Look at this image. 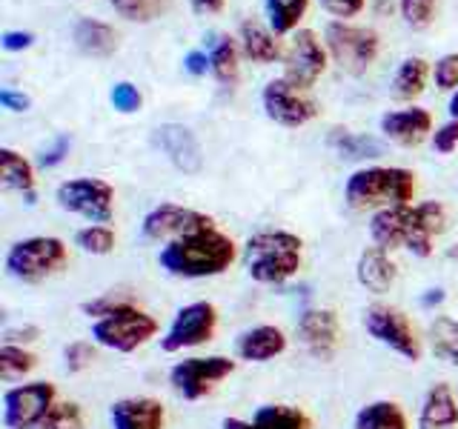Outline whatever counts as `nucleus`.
Instances as JSON below:
<instances>
[{
  "instance_id": "nucleus-33",
  "label": "nucleus",
  "mask_w": 458,
  "mask_h": 429,
  "mask_svg": "<svg viewBox=\"0 0 458 429\" xmlns=\"http://www.w3.org/2000/svg\"><path fill=\"white\" fill-rule=\"evenodd\" d=\"M35 366H38L35 352L14 347V343H4V347H0V378L4 381H21Z\"/></svg>"
},
{
  "instance_id": "nucleus-37",
  "label": "nucleus",
  "mask_w": 458,
  "mask_h": 429,
  "mask_svg": "<svg viewBox=\"0 0 458 429\" xmlns=\"http://www.w3.org/2000/svg\"><path fill=\"white\" fill-rule=\"evenodd\" d=\"M436 6L438 0H398L401 18L410 29H427L436 21Z\"/></svg>"
},
{
  "instance_id": "nucleus-26",
  "label": "nucleus",
  "mask_w": 458,
  "mask_h": 429,
  "mask_svg": "<svg viewBox=\"0 0 458 429\" xmlns=\"http://www.w3.org/2000/svg\"><path fill=\"white\" fill-rule=\"evenodd\" d=\"M352 429H410V424L395 400H372L358 409Z\"/></svg>"
},
{
  "instance_id": "nucleus-11",
  "label": "nucleus",
  "mask_w": 458,
  "mask_h": 429,
  "mask_svg": "<svg viewBox=\"0 0 458 429\" xmlns=\"http://www.w3.org/2000/svg\"><path fill=\"white\" fill-rule=\"evenodd\" d=\"M215 329H218V309L209 300H195V304H186L175 312L169 329L161 338V349L164 352H183L192 347H204L215 338Z\"/></svg>"
},
{
  "instance_id": "nucleus-5",
  "label": "nucleus",
  "mask_w": 458,
  "mask_h": 429,
  "mask_svg": "<svg viewBox=\"0 0 458 429\" xmlns=\"http://www.w3.org/2000/svg\"><path fill=\"white\" fill-rule=\"evenodd\" d=\"M69 257V249L61 238L52 235H35L12 243L6 252V272L9 278L21 283H40L61 272Z\"/></svg>"
},
{
  "instance_id": "nucleus-44",
  "label": "nucleus",
  "mask_w": 458,
  "mask_h": 429,
  "mask_svg": "<svg viewBox=\"0 0 458 429\" xmlns=\"http://www.w3.org/2000/svg\"><path fill=\"white\" fill-rule=\"evenodd\" d=\"M327 12H333L335 18H355V14L364 12L367 0H321Z\"/></svg>"
},
{
  "instance_id": "nucleus-24",
  "label": "nucleus",
  "mask_w": 458,
  "mask_h": 429,
  "mask_svg": "<svg viewBox=\"0 0 458 429\" xmlns=\"http://www.w3.org/2000/svg\"><path fill=\"white\" fill-rule=\"evenodd\" d=\"M0 183H4V189L23 192L26 204H35V169L21 152L9 147L0 149Z\"/></svg>"
},
{
  "instance_id": "nucleus-31",
  "label": "nucleus",
  "mask_w": 458,
  "mask_h": 429,
  "mask_svg": "<svg viewBox=\"0 0 458 429\" xmlns=\"http://www.w3.org/2000/svg\"><path fill=\"white\" fill-rule=\"evenodd\" d=\"M427 338H429V349H433V355L458 366V318H444L441 315V318L429 324Z\"/></svg>"
},
{
  "instance_id": "nucleus-16",
  "label": "nucleus",
  "mask_w": 458,
  "mask_h": 429,
  "mask_svg": "<svg viewBox=\"0 0 458 429\" xmlns=\"http://www.w3.org/2000/svg\"><path fill=\"white\" fill-rule=\"evenodd\" d=\"M295 335L301 347L318 361H333L341 349V321L333 309H304L295 324Z\"/></svg>"
},
{
  "instance_id": "nucleus-13",
  "label": "nucleus",
  "mask_w": 458,
  "mask_h": 429,
  "mask_svg": "<svg viewBox=\"0 0 458 429\" xmlns=\"http://www.w3.org/2000/svg\"><path fill=\"white\" fill-rule=\"evenodd\" d=\"M261 106L264 114L278 126L286 129H298V126H307L310 121L318 118V104L304 92L293 86L286 78H276L264 86L261 92Z\"/></svg>"
},
{
  "instance_id": "nucleus-48",
  "label": "nucleus",
  "mask_w": 458,
  "mask_h": 429,
  "mask_svg": "<svg viewBox=\"0 0 458 429\" xmlns=\"http://www.w3.org/2000/svg\"><path fill=\"white\" fill-rule=\"evenodd\" d=\"M183 69L190 72V75L200 78V75H207V69H209V55L207 52H190L183 57Z\"/></svg>"
},
{
  "instance_id": "nucleus-36",
  "label": "nucleus",
  "mask_w": 458,
  "mask_h": 429,
  "mask_svg": "<svg viewBox=\"0 0 458 429\" xmlns=\"http://www.w3.org/2000/svg\"><path fill=\"white\" fill-rule=\"evenodd\" d=\"M40 429H86L83 412L75 400H57L49 418L40 424Z\"/></svg>"
},
{
  "instance_id": "nucleus-52",
  "label": "nucleus",
  "mask_w": 458,
  "mask_h": 429,
  "mask_svg": "<svg viewBox=\"0 0 458 429\" xmlns=\"http://www.w3.org/2000/svg\"><path fill=\"white\" fill-rule=\"evenodd\" d=\"M450 118L453 121H458V89L453 92V97H450Z\"/></svg>"
},
{
  "instance_id": "nucleus-14",
  "label": "nucleus",
  "mask_w": 458,
  "mask_h": 429,
  "mask_svg": "<svg viewBox=\"0 0 458 429\" xmlns=\"http://www.w3.org/2000/svg\"><path fill=\"white\" fill-rule=\"evenodd\" d=\"M327 46L312 29H298V32H293L290 46L284 52V78L304 92L312 89L315 80L327 69Z\"/></svg>"
},
{
  "instance_id": "nucleus-42",
  "label": "nucleus",
  "mask_w": 458,
  "mask_h": 429,
  "mask_svg": "<svg viewBox=\"0 0 458 429\" xmlns=\"http://www.w3.org/2000/svg\"><path fill=\"white\" fill-rule=\"evenodd\" d=\"M123 304H132L129 298H123V295H104V298H98V300H89V304H83L81 309L89 315V318H104V315H109V312H114L118 307H123Z\"/></svg>"
},
{
  "instance_id": "nucleus-23",
  "label": "nucleus",
  "mask_w": 458,
  "mask_h": 429,
  "mask_svg": "<svg viewBox=\"0 0 458 429\" xmlns=\"http://www.w3.org/2000/svg\"><path fill=\"white\" fill-rule=\"evenodd\" d=\"M72 40L89 57H109L118 52V32L98 18H81L72 29Z\"/></svg>"
},
{
  "instance_id": "nucleus-40",
  "label": "nucleus",
  "mask_w": 458,
  "mask_h": 429,
  "mask_svg": "<svg viewBox=\"0 0 458 429\" xmlns=\"http://www.w3.org/2000/svg\"><path fill=\"white\" fill-rule=\"evenodd\" d=\"M433 78L438 89H458V52L438 57L433 66Z\"/></svg>"
},
{
  "instance_id": "nucleus-46",
  "label": "nucleus",
  "mask_w": 458,
  "mask_h": 429,
  "mask_svg": "<svg viewBox=\"0 0 458 429\" xmlns=\"http://www.w3.org/2000/svg\"><path fill=\"white\" fill-rule=\"evenodd\" d=\"M0 106L9 112H29L32 109V97L23 92H14V89H0Z\"/></svg>"
},
{
  "instance_id": "nucleus-12",
  "label": "nucleus",
  "mask_w": 458,
  "mask_h": 429,
  "mask_svg": "<svg viewBox=\"0 0 458 429\" xmlns=\"http://www.w3.org/2000/svg\"><path fill=\"white\" fill-rule=\"evenodd\" d=\"M235 372V361L226 355H207V358H183L169 369V383L181 398L198 400L212 392L224 378Z\"/></svg>"
},
{
  "instance_id": "nucleus-47",
  "label": "nucleus",
  "mask_w": 458,
  "mask_h": 429,
  "mask_svg": "<svg viewBox=\"0 0 458 429\" xmlns=\"http://www.w3.org/2000/svg\"><path fill=\"white\" fill-rule=\"evenodd\" d=\"M38 338H40L38 326H18V329H6L4 332V343H14V347H21V343H32Z\"/></svg>"
},
{
  "instance_id": "nucleus-25",
  "label": "nucleus",
  "mask_w": 458,
  "mask_h": 429,
  "mask_svg": "<svg viewBox=\"0 0 458 429\" xmlns=\"http://www.w3.org/2000/svg\"><path fill=\"white\" fill-rule=\"evenodd\" d=\"M241 52L250 57L255 63H272L278 61L284 55L278 40H276V32L267 26H261L258 21H243L241 23Z\"/></svg>"
},
{
  "instance_id": "nucleus-18",
  "label": "nucleus",
  "mask_w": 458,
  "mask_h": 429,
  "mask_svg": "<svg viewBox=\"0 0 458 429\" xmlns=\"http://www.w3.org/2000/svg\"><path fill=\"white\" fill-rule=\"evenodd\" d=\"M381 132L386 140L398 143V147H419L433 132V114L421 106L386 112L381 114Z\"/></svg>"
},
{
  "instance_id": "nucleus-7",
  "label": "nucleus",
  "mask_w": 458,
  "mask_h": 429,
  "mask_svg": "<svg viewBox=\"0 0 458 429\" xmlns=\"http://www.w3.org/2000/svg\"><path fill=\"white\" fill-rule=\"evenodd\" d=\"M157 335V321L135 304H123L92 324L95 343L114 352H135Z\"/></svg>"
},
{
  "instance_id": "nucleus-43",
  "label": "nucleus",
  "mask_w": 458,
  "mask_h": 429,
  "mask_svg": "<svg viewBox=\"0 0 458 429\" xmlns=\"http://www.w3.org/2000/svg\"><path fill=\"white\" fill-rule=\"evenodd\" d=\"M35 43V35L32 32H23V29H9V32L0 35V46L6 52H23Z\"/></svg>"
},
{
  "instance_id": "nucleus-4",
  "label": "nucleus",
  "mask_w": 458,
  "mask_h": 429,
  "mask_svg": "<svg viewBox=\"0 0 458 429\" xmlns=\"http://www.w3.org/2000/svg\"><path fill=\"white\" fill-rule=\"evenodd\" d=\"M415 195V175L401 166H367L344 183V198L352 209H390L410 206Z\"/></svg>"
},
{
  "instance_id": "nucleus-35",
  "label": "nucleus",
  "mask_w": 458,
  "mask_h": 429,
  "mask_svg": "<svg viewBox=\"0 0 458 429\" xmlns=\"http://www.w3.org/2000/svg\"><path fill=\"white\" fill-rule=\"evenodd\" d=\"M75 247L86 255H109L114 249V229L106 223H89L75 232Z\"/></svg>"
},
{
  "instance_id": "nucleus-15",
  "label": "nucleus",
  "mask_w": 458,
  "mask_h": 429,
  "mask_svg": "<svg viewBox=\"0 0 458 429\" xmlns=\"http://www.w3.org/2000/svg\"><path fill=\"white\" fill-rule=\"evenodd\" d=\"M143 238L149 240H181L186 235L204 232V229H215V221L207 212H198L190 206L178 204H157L155 209L147 212V218L140 223Z\"/></svg>"
},
{
  "instance_id": "nucleus-19",
  "label": "nucleus",
  "mask_w": 458,
  "mask_h": 429,
  "mask_svg": "<svg viewBox=\"0 0 458 429\" xmlns=\"http://www.w3.org/2000/svg\"><path fill=\"white\" fill-rule=\"evenodd\" d=\"M166 409L155 398H121L109 407L112 429H164Z\"/></svg>"
},
{
  "instance_id": "nucleus-41",
  "label": "nucleus",
  "mask_w": 458,
  "mask_h": 429,
  "mask_svg": "<svg viewBox=\"0 0 458 429\" xmlns=\"http://www.w3.org/2000/svg\"><path fill=\"white\" fill-rule=\"evenodd\" d=\"M433 149L438 155H450L458 149V121H447V123H441L436 132H433Z\"/></svg>"
},
{
  "instance_id": "nucleus-8",
  "label": "nucleus",
  "mask_w": 458,
  "mask_h": 429,
  "mask_svg": "<svg viewBox=\"0 0 458 429\" xmlns=\"http://www.w3.org/2000/svg\"><path fill=\"white\" fill-rule=\"evenodd\" d=\"M364 329L384 347H390L395 355L419 364L424 355V343L415 332V326L401 309L390 304H369L364 309Z\"/></svg>"
},
{
  "instance_id": "nucleus-27",
  "label": "nucleus",
  "mask_w": 458,
  "mask_h": 429,
  "mask_svg": "<svg viewBox=\"0 0 458 429\" xmlns=\"http://www.w3.org/2000/svg\"><path fill=\"white\" fill-rule=\"evenodd\" d=\"M429 66L424 57H404L393 75V97L395 100H415L427 89Z\"/></svg>"
},
{
  "instance_id": "nucleus-51",
  "label": "nucleus",
  "mask_w": 458,
  "mask_h": 429,
  "mask_svg": "<svg viewBox=\"0 0 458 429\" xmlns=\"http://www.w3.org/2000/svg\"><path fill=\"white\" fill-rule=\"evenodd\" d=\"M444 300V292L441 290H429V295L424 298V307H433V304H441Z\"/></svg>"
},
{
  "instance_id": "nucleus-22",
  "label": "nucleus",
  "mask_w": 458,
  "mask_h": 429,
  "mask_svg": "<svg viewBox=\"0 0 458 429\" xmlns=\"http://www.w3.org/2000/svg\"><path fill=\"white\" fill-rule=\"evenodd\" d=\"M458 424V398L450 383L429 386L419 412V429H453Z\"/></svg>"
},
{
  "instance_id": "nucleus-9",
  "label": "nucleus",
  "mask_w": 458,
  "mask_h": 429,
  "mask_svg": "<svg viewBox=\"0 0 458 429\" xmlns=\"http://www.w3.org/2000/svg\"><path fill=\"white\" fill-rule=\"evenodd\" d=\"M64 212L81 214L89 223H109L114 214V189L100 178H72L55 189Z\"/></svg>"
},
{
  "instance_id": "nucleus-45",
  "label": "nucleus",
  "mask_w": 458,
  "mask_h": 429,
  "mask_svg": "<svg viewBox=\"0 0 458 429\" xmlns=\"http://www.w3.org/2000/svg\"><path fill=\"white\" fill-rule=\"evenodd\" d=\"M69 147H72V138H69V135H61V138H57L47 152L40 155V166H47V169L57 166V164H61L64 157L69 155Z\"/></svg>"
},
{
  "instance_id": "nucleus-39",
  "label": "nucleus",
  "mask_w": 458,
  "mask_h": 429,
  "mask_svg": "<svg viewBox=\"0 0 458 429\" xmlns=\"http://www.w3.org/2000/svg\"><path fill=\"white\" fill-rule=\"evenodd\" d=\"M109 100H112V106L118 109L121 114H132L140 109L143 104V97L138 92V86L135 83H129V80H121V83H114L112 86V92H109Z\"/></svg>"
},
{
  "instance_id": "nucleus-28",
  "label": "nucleus",
  "mask_w": 458,
  "mask_h": 429,
  "mask_svg": "<svg viewBox=\"0 0 458 429\" xmlns=\"http://www.w3.org/2000/svg\"><path fill=\"white\" fill-rule=\"evenodd\" d=\"M238 61H241L238 40L224 35V38H218V43H215L212 52H209V72H212L218 83L235 86L238 83V75H241V63Z\"/></svg>"
},
{
  "instance_id": "nucleus-30",
  "label": "nucleus",
  "mask_w": 458,
  "mask_h": 429,
  "mask_svg": "<svg viewBox=\"0 0 458 429\" xmlns=\"http://www.w3.org/2000/svg\"><path fill=\"white\" fill-rule=\"evenodd\" d=\"M329 147H333L341 157H350V161H364V157H381L384 147L376 138L367 135H355L350 129H333L329 135Z\"/></svg>"
},
{
  "instance_id": "nucleus-20",
  "label": "nucleus",
  "mask_w": 458,
  "mask_h": 429,
  "mask_svg": "<svg viewBox=\"0 0 458 429\" xmlns=\"http://www.w3.org/2000/svg\"><path fill=\"white\" fill-rule=\"evenodd\" d=\"M286 335L284 329L272 326V324H261V326H252V329H243L235 341V352L241 361H250V364H267L272 358H278L286 352Z\"/></svg>"
},
{
  "instance_id": "nucleus-3",
  "label": "nucleus",
  "mask_w": 458,
  "mask_h": 429,
  "mask_svg": "<svg viewBox=\"0 0 458 429\" xmlns=\"http://www.w3.org/2000/svg\"><path fill=\"white\" fill-rule=\"evenodd\" d=\"M301 255H304V240L284 229L255 232L243 243V266H247L250 278L269 286L295 278L301 269Z\"/></svg>"
},
{
  "instance_id": "nucleus-21",
  "label": "nucleus",
  "mask_w": 458,
  "mask_h": 429,
  "mask_svg": "<svg viewBox=\"0 0 458 429\" xmlns=\"http://www.w3.org/2000/svg\"><path fill=\"white\" fill-rule=\"evenodd\" d=\"M355 278H358V283H361L367 292L384 295V292H390L393 286H395L398 266H395L393 257L386 255V249H381V247H367L361 255H358Z\"/></svg>"
},
{
  "instance_id": "nucleus-38",
  "label": "nucleus",
  "mask_w": 458,
  "mask_h": 429,
  "mask_svg": "<svg viewBox=\"0 0 458 429\" xmlns=\"http://www.w3.org/2000/svg\"><path fill=\"white\" fill-rule=\"evenodd\" d=\"M95 358H98V352H95V347L92 343H86V341H72L69 347L64 349V364H66V372H83V369H89L92 364H95Z\"/></svg>"
},
{
  "instance_id": "nucleus-10",
  "label": "nucleus",
  "mask_w": 458,
  "mask_h": 429,
  "mask_svg": "<svg viewBox=\"0 0 458 429\" xmlns=\"http://www.w3.org/2000/svg\"><path fill=\"white\" fill-rule=\"evenodd\" d=\"M57 404V390L49 381H32L12 386L4 395V426L6 429H40Z\"/></svg>"
},
{
  "instance_id": "nucleus-29",
  "label": "nucleus",
  "mask_w": 458,
  "mask_h": 429,
  "mask_svg": "<svg viewBox=\"0 0 458 429\" xmlns=\"http://www.w3.org/2000/svg\"><path fill=\"white\" fill-rule=\"evenodd\" d=\"M252 424L258 429H312V418L304 409L286 404L258 407V412L252 415Z\"/></svg>"
},
{
  "instance_id": "nucleus-50",
  "label": "nucleus",
  "mask_w": 458,
  "mask_h": 429,
  "mask_svg": "<svg viewBox=\"0 0 458 429\" xmlns=\"http://www.w3.org/2000/svg\"><path fill=\"white\" fill-rule=\"evenodd\" d=\"M221 429H258V426L250 421H241V418H224Z\"/></svg>"
},
{
  "instance_id": "nucleus-17",
  "label": "nucleus",
  "mask_w": 458,
  "mask_h": 429,
  "mask_svg": "<svg viewBox=\"0 0 458 429\" xmlns=\"http://www.w3.org/2000/svg\"><path fill=\"white\" fill-rule=\"evenodd\" d=\"M152 143L161 149L169 164L183 175H198L204 169V149L195 138V132L183 123H161L152 132Z\"/></svg>"
},
{
  "instance_id": "nucleus-32",
  "label": "nucleus",
  "mask_w": 458,
  "mask_h": 429,
  "mask_svg": "<svg viewBox=\"0 0 458 429\" xmlns=\"http://www.w3.org/2000/svg\"><path fill=\"white\" fill-rule=\"evenodd\" d=\"M267 21L276 35H290L307 14L310 0H267Z\"/></svg>"
},
{
  "instance_id": "nucleus-34",
  "label": "nucleus",
  "mask_w": 458,
  "mask_h": 429,
  "mask_svg": "<svg viewBox=\"0 0 458 429\" xmlns=\"http://www.w3.org/2000/svg\"><path fill=\"white\" fill-rule=\"evenodd\" d=\"M109 4L123 21L132 23H149L169 9V0H109Z\"/></svg>"
},
{
  "instance_id": "nucleus-2",
  "label": "nucleus",
  "mask_w": 458,
  "mask_h": 429,
  "mask_svg": "<svg viewBox=\"0 0 458 429\" xmlns=\"http://www.w3.org/2000/svg\"><path fill=\"white\" fill-rule=\"evenodd\" d=\"M238 247L235 240L218 232V229H204V232L186 235L172 240L157 255V264L175 278H215L235 264Z\"/></svg>"
},
{
  "instance_id": "nucleus-6",
  "label": "nucleus",
  "mask_w": 458,
  "mask_h": 429,
  "mask_svg": "<svg viewBox=\"0 0 458 429\" xmlns=\"http://www.w3.org/2000/svg\"><path fill=\"white\" fill-rule=\"evenodd\" d=\"M324 43L329 57L338 63L341 72L347 75H364V72L376 63L381 52V38L376 29L367 26H352L344 21H329L324 29Z\"/></svg>"
},
{
  "instance_id": "nucleus-49",
  "label": "nucleus",
  "mask_w": 458,
  "mask_h": 429,
  "mask_svg": "<svg viewBox=\"0 0 458 429\" xmlns=\"http://www.w3.org/2000/svg\"><path fill=\"white\" fill-rule=\"evenodd\" d=\"M198 14H218L226 0H190Z\"/></svg>"
},
{
  "instance_id": "nucleus-1",
  "label": "nucleus",
  "mask_w": 458,
  "mask_h": 429,
  "mask_svg": "<svg viewBox=\"0 0 458 429\" xmlns=\"http://www.w3.org/2000/svg\"><path fill=\"white\" fill-rule=\"evenodd\" d=\"M447 229V206L424 200L419 206H390L372 212L369 235L381 249H410L415 257L433 255V238Z\"/></svg>"
}]
</instances>
